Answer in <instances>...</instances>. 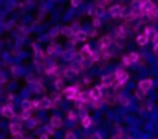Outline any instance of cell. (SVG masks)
<instances>
[{
	"instance_id": "obj_1",
	"label": "cell",
	"mask_w": 158,
	"mask_h": 139,
	"mask_svg": "<svg viewBox=\"0 0 158 139\" xmlns=\"http://www.w3.org/2000/svg\"><path fill=\"white\" fill-rule=\"evenodd\" d=\"M115 76V85H124L126 82H127V79H129V74L124 71V70H116V73L113 74Z\"/></svg>"
},
{
	"instance_id": "obj_2",
	"label": "cell",
	"mask_w": 158,
	"mask_h": 139,
	"mask_svg": "<svg viewBox=\"0 0 158 139\" xmlns=\"http://www.w3.org/2000/svg\"><path fill=\"white\" fill-rule=\"evenodd\" d=\"M152 87H153V81L152 79H143V81L138 82V90L143 91V93H147Z\"/></svg>"
},
{
	"instance_id": "obj_3",
	"label": "cell",
	"mask_w": 158,
	"mask_h": 139,
	"mask_svg": "<svg viewBox=\"0 0 158 139\" xmlns=\"http://www.w3.org/2000/svg\"><path fill=\"white\" fill-rule=\"evenodd\" d=\"M79 54H81V59H82V60H92L93 51H92L90 45H84V46H82V50L79 51Z\"/></svg>"
},
{
	"instance_id": "obj_4",
	"label": "cell",
	"mask_w": 158,
	"mask_h": 139,
	"mask_svg": "<svg viewBox=\"0 0 158 139\" xmlns=\"http://www.w3.org/2000/svg\"><path fill=\"white\" fill-rule=\"evenodd\" d=\"M64 94H65V97H68V99H71V101H76V97H77V94H79V90H77L76 87H68V88H65Z\"/></svg>"
},
{
	"instance_id": "obj_5",
	"label": "cell",
	"mask_w": 158,
	"mask_h": 139,
	"mask_svg": "<svg viewBox=\"0 0 158 139\" xmlns=\"http://www.w3.org/2000/svg\"><path fill=\"white\" fill-rule=\"evenodd\" d=\"M156 5L152 2V0H143V6H141V14L143 16H146L150 10H153Z\"/></svg>"
},
{
	"instance_id": "obj_6",
	"label": "cell",
	"mask_w": 158,
	"mask_h": 139,
	"mask_svg": "<svg viewBox=\"0 0 158 139\" xmlns=\"http://www.w3.org/2000/svg\"><path fill=\"white\" fill-rule=\"evenodd\" d=\"M110 14H112V17H123L124 16V6L123 5H113L110 8Z\"/></svg>"
},
{
	"instance_id": "obj_7",
	"label": "cell",
	"mask_w": 158,
	"mask_h": 139,
	"mask_svg": "<svg viewBox=\"0 0 158 139\" xmlns=\"http://www.w3.org/2000/svg\"><path fill=\"white\" fill-rule=\"evenodd\" d=\"M110 45H112V37L110 36H102L101 40H99V51H104Z\"/></svg>"
},
{
	"instance_id": "obj_8",
	"label": "cell",
	"mask_w": 158,
	"mask_h": 139,
	"mask_svg": "<svg viewBox=\"0 0 158 139\" xmlns=\"http://www.w3.org/2000/svg\"><path fill=\"white\" fill-rule=\"evenodd\" d=\"M102 97V90L99 88V87H96V88H93L92 91H90V99L92 101H99Z\"/></svg>"
},
{
	"instance_id": "obj_9",
	"label": "cell",
	"mask_w": 158,
	"mask_h": 139,
	"mask_svg": "<svg viewBox=\"0 0 158 139\" xmlns=\"http://www.w3.org/2000/svg\"><path fill=\"white\" fill-rule=\"evenodd\" d=\"M115 85V76L113 74H107L102 77V87H112Z\"/></svg>"
},
{
	"instance_id": "obj_10",
	"label": "cell",
	"mask_w": 158,
	"mask_h": 139,
	"mask_svg": "<svg viewBox=\"0 0 158 139\" xmlns=\"http://www.w3.org/2000/svg\"><path fill=\"white\" fill-rule=\"evenodd\" d=\"M2 116H3V117H13V116H14L13 105H5V107L2 108Z\"/></svg>"
},
{
	"instance_id": "obj_11",
	"label": "cell",
	"mask_w": 158,
	"mask_h": 139,
	"mask_svg": "<svg viewBox=\"0 0 158 139\" xmlns=\"http://www.w3.org/2000/svg\"><path fill=\"white\" fill-rule=\"evenodd\" d=\"M10 131H11L13 136L17 134V133H22V124H20V122H14V124H11V125H10Z\"/></svg>"
},
{
	"instance_id": "obj_12",
	"label": "cell",
	"mask_w": 158,
	"mask_h": 139,
	"mask_svg": "<svg viewBox=\"0 0 158 139\" xmlns=\"http://www.w3.org/2000/svg\"><path fill=\"white\" fill-rule=\"evenodd\" d=\"M50 125H51V128H60L62 127V119L59 116H53L51 121H50Z\"/></svg>"
},
{
	"instance_id": "obj_13",
	"label": "cell",
	"mask_w": 158,
	"mask_h": 139,
	"mask_svg": "<svg viewBox=\"0 0 158 139\" xmlns=\"http://www.w3.org/2000/svg\"><path fill=\"white\" fill-rule=\"evenodd\" d=\"M87 39V33H84V31H77L76 34H74V40H73V43H77V42H84Z\"/></svg>"
},
{
	"instance_id": "obj_14",
	"label": "cell",
	"mask_w": 158,
	"mask_h": 139,
	"mask_svg": "<svg viewBox=\"0 0 158 139\" xmlns=\"http://www.w3.org/2000/svg\"><path fill=\"white\" fill-rule=\"evenodd\" d=\"M39 107L47 110V108H51V107H53V102H51V99L44 97V99H40V101H39Z\"/></svg>"
},
{
	"instance_id": "obj_15",
	"label": "cell",
	"mask_w": 158,
	"mask_h": 139,
	"mask_svg": "<svg viewBox=\"0 0 158 139\" xmlns=\"http://www.w3.org/2000/svg\"><path fill=\"white\" fill-rule=\"evenodd\" d=\"M22 108H23V111H31L34 108V105H33L31 101H23L22 102Z\"/></svg>"
},
{
	"instance_id": "obj_16",
	"label": "cell",
	"mask_w": 158,
	"mask_h": 139,
	"mask_svg": "<svg viewBox=\"0 0 158 139\" xmlns=\"http://www.w3.org/2000/svg\"><path fill=\"white\" fill-rule=\"evenodd\" d=\"M126 34H127L126 26H119V28H116V36H118V39H124Z\"/></svg>"
},
{
	"instance_id": "obj_17",
	"label": "cell",
	"mask_w": 158,
	"mask_h": 139,
	"mask_svg": "<svg viewBox=\"0 0 158 139\" xmlns=\"http://www.w3.org/2000/svg\"><path fill=\"white\" fill-rule=\"evenodd\" d=\"M71 68L74 70L76 73H79V71H82L84 70V65L81 63V62H73V65H71Z\"/></svg>"
},
{
	"instance_id": "obj_18",
	"label": "cell",
	"mask_w": 158,
	"mask_h": 139,
	"mask_svg": "<svg viewBox=\"0 0 158 139\" xmlns=\"http://www.w3.org/2000/svg\"><path fill=\"white\" fill-rule=\"evenodd\" d=\"M136 42H138V45H141V46H143V45H146V43L149 42V39H147L144 34H139V36L136 37Z\"/></svg>"
},
{
	"instance_id": "obj_19",
	"label": "cell",
	"mask_w": 158,
	"mask_h": 139,
	"mask_svg": "<svg viewBox=\"0 0 158 139\" xmlns=\"http://www.w3.org/2000/svg\"><path fill=\"white\" fill-rule=\"evenodd\" d=\"M77 73L74 71L73 68H67L65 71H64V77H73V76H76Z\"/></svg>"
},
{
	"instance_id": "obj_20",
	"label": "cell",
	"mask_w": 158,
	"mask_h": 139,
	"mask_svg": "<svg viewBox=\"0 0 158 139\" xmlns=\"http://www.w3.org/2000/svg\"><path fill=\"white\" fill-rule=\"evenodd\" d=\"M146 16H147L149 19H156V17H158V8L155 6V8H153V10H150Z\"/></svg>"
},
{
	"instance_id": "obj_21",
	"label": "cell",
	"mask_w": 158,
	"mask_h": 139,
	"mask_svg": "<svg viewBox=\"0 0 158 139\" xmlns=\"http://www.w3.org/2000/svg\"><path fill=\"white\" fill-rule=\"evenodd\" d=\"M156 31L152 28V26H146V31H144V36L149 39V37H153V34H155Z\"/></svg>"
},
{
	"instance_id": "obj_22",
	"label": "cell",
	"mask_w": 158,
	"mask_h": 139,
	"mask_svg": "<svg viewBox=\"0 0 158 139\" xmlns=\"http://www.w3.org/2000/svg\"><path fill=\"white\" fill-rule=\"evenodd\" d=\"M127 57H129L130 63H135V62H138V60H139V54H138V53H130Z\"/></svg>"
},
{
	"instance_id": "obj_23",
	"label": "cell",
	"mask_w": 158,
	"mask_h": 139,
	"mask_svg": "<svg viewBox=\"0 0 158 139\" xmlns=\"http://www.w3.org/2000/svg\"><path fill=\"white\" fill-rule=\"evenodd\" d=\"M62 33H64L65 36H74V30H73V28H70V26L62 28Z\"/></svg>"
},
{
	"instance_id": "obj_24",
	"label": "cell",
	"mask_w": 158,
	"mask_h": 139,
	"mask_svg": "<svg viewBox=\"0 0 158 139\" xmlns=\"http://www.w3.org/2000/svg\"><path fill=\"white\" fill-rule=\"evenodd\" d=\"M90 124H92V119H90L89 116H84V117H82V125H84L85 128H89Z\"/></svg>"
},
{
	"instance_id": "obj_25",
	"label": "cell",
	"mask_w": 158,
	"mask_h": 139,
	"mask_svg": "<svg viewBox=\"0 0 158 139\" xmlns=\"http://www.w3.org/2000/svg\"><path fill=\"white\" fill-rule=\"evenodd\" d=\"M56 51H57V46H56V45H50V46H48V50H47V53H48L50 56H51V54H54Z\"/></svg>"
},
{
	"instance_id": "obj_26",
	"label": "cell",
	"mask_w": 158,
	"mask_h": 139,
	"mask_svg": "<svg viewBox=\"0 0 158 139\" xmlns=\"http://www.w3.org/2000/svg\"><path fill=\"white\" fill-rule=\"evenodd\" d=\"M119 102L127 107V105H129V97H127V96H119Z\"/></svg>"
},
{
	"instance_id": "obj_27",
	"label": "cell",
	"mask_w": 158,
	"mask_h": 139,
	"mask_svg": "<svg viewBox=\"0 0 158 139\" xmlns=\"http://www.w3.org/2000/svg\"><path fill=\"white\" fill-rule=\"evenodd\" d=\"M68 119H70V121H76V119H77V114H76L74 111H68Z\"/></svg>"
},
{
	"instance_id": "obj_28",
	"label": "cell",
	"mask_w": 158,
	"mask_h": 139,
	"mask_svg": "<svg viewBox=\"0 0 158 139\" xmlns=\"http://www.w3.org/2000/svg\"><path fill=\"white\" fill-rule=\"evenodd\" d=\"M65 139H76V134H74L73 131H68V133L65 134Z\"/></svg>"
},
{
	"instance_id": "obj_29",
	"label": "cell",
	"mask_w": 158,
	"mask_h": 139,
	"mask_svg": "<svg viewBox=\"0 0 158 139\" xmlns=\"http://www.w3.org/2000/svg\"><path fill=\"white\" fill-rule=\"evenodd\" d=\"M62 85H64V81L59 77V79L56 81V88H57V90H60V87H62Z\"/></svg>"
},
{
	"instance_id": "obj_30",
	"label": "cell",
	"mask_w": 158,
	"mask_h": 139,
	"mask_svg": "<svg viewBox=\"0 0 158 139\" xmlns=\"http://www.w3.org/2000/svg\"><path fill=\"white\" fill-rule=\"evenodd\" d=\"M20 119H25V121L30 119V111H23V113L20 114Z\"/></svg>"
},
{
	"instance_id": "obj_31",
	"label": "cell",
	"mask_w": 158,
	"mask_h": 139,
	"mask_svg": "<svg viewBox=\"0 0 158 139\" xmlns=\"http://www.w3.org/2000/svg\"><path fill=\"white\" fill-rule=\"evenodd\" d=\"M123 65H124V66H129V65H130V60H129V57H127V56H126V57H123Z\"/></svg>"
},
{
	"instance_id": "obj_32",
	"label": "cell",
	"mask_w": 158,
	"mask_h": 139,
	"mask_svg": "<svg viewBox=\"0 0 158 139\" xmlns=\"http://www.w3.org/2000/svg\"><path fill=\"white\" fill-rule=\"evenodd\" d=\"M89 139H102V137H101V134H99V133H93V134H90V137H89Z\"/></svg>"
},
{
	"instance_id": "obj_33",
	"label": "cell",
	"mask_w": 158,
	"mask_h": 139,
	"mask_svg": "<svg viewBox=\"0 0 158 139\" xmlns=\"http://www.w3.org/2000/svg\"><path fill=\"white\" fill-rule=\"evenodd\" d=\"M152 42H153L155 45H158V31L153 34V37H152Z\"/></svg>"
},
{
	"instance_id": "obj_34",
	"label": "cell",
	"mask_w": 158,
	"mask_h": 139,
	"mask_svg": "<svg viewBox=\"0 0 158 139\" xmlns=\"http://www.w3.org/2000/svg\"><path fill=\"white\" fill-rule=\"evenodd\" d=\"M14 139H25V136L22 133H17V134H14Z\"/></svg>"
},
{
	"instance_id": "obj_35",
	"label": "cell",
	"mask_w": 158,
	"mask_h": 139,
	"mask_svg": "<svg viewBox=\"0 0 158 139\" xmlns=\"http://www.w3.org/2000/svg\"><path fill=\"white\" fill-rule=\"evenodd\" d=\"M79 3H81V0H71V5L73 6H79Z\"/></svg>"
},
{
	"instance_id": "obj_36",
	"label": "cell",
	"mask_w": 158,
	"mask_h": 139,
	"mask_svg": "<svg viewBox=\"0 0 158 139\" xmlns=\"http://www.w3.org/2000/svg\"><path fill=\"white\" fill-rule=\"evenodd\" d=\"M93 23H95V26H98V25H101V20L99 19H93Z\"/></svg>"
},
{
	"instance_id": "obj_37",
	"label": "cell",
	"mask_w": 158,
	"mask_h": 139,
	"mask_svg": "<svg viewBox=\"0 0 158 139\" xmlns=\"http://www.w3.org/2000/svg\"><path fill=\"white\" fill-rule=\"evenodd\" d=\"M121 137H123V134H121V133H118V134H116L113 139H121Z\"/></svg>"
},
{
	"instance_id": "obj_38",
	"label": "cell",
	"mask_w": 158,
	"mask_h": 139,
	"mask_svg": "<svg viewBox=\"0 0 158 139\" xmlns=\"http://www.w3.org/2000/svg\"><path fill=\"white\" fill-rule=\"evenodd\" d=\"M39 139H48V136H47V134H42V136H40Z\"/></svg>"
}]
</instances>
